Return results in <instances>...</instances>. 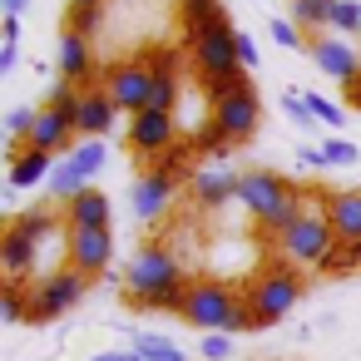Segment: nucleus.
Instances as JSON below:
<instances>
[{
  "instance_id": "obj_1",
  "label": "nucleus",
  "mask_w": 361,
  "mask_h": 361,
  "mask_svg": "<svg viewBox=\"0 0 361 361\" xmlns=\"http://www.w3.org/2000/svg\"><path fill=\"white\" fill-rule=\"evenodd\" d=\"M247 297H238L228 282H218V277H198V282H188V302H183V322L193 326V331H203V336H213V331H233V317H238V307H243Z\"/></svg>"
},
{
  "instance_id": "obj_2",
  "label": "nucleus",
  "mask_w": 361,
  "mask_h": 361,
  "mask_svg": "<svg viewBox=\"0 0 361 361\" xmlns=\"http://www.w3.org/2000/svg\"><path fill=\"white\" fill-rule=\"evenodd\" d=\"M173 282H183V272H178V257H173L164 243H144V247L134 252L129 272H124V292H129L134 307H144L154 292H164V287H173Z\"/></svg>"
},
{
  "instance_id": "obj_3",
  "label": "nucleus",
  "mask_w": 361,
  "mask_h": 361,
  "mask_svg": "<svg viewBox=\"0 0 361 361\" xmlns=\"http://www.w3.org/2000/svg\"><path fill=\"white\" fill-rule=\"evenodd\" d=\"M302 292H307V282H302L292 267H267V272L247 287V307L257 312L262 326H272V322H282V317L302 302Z\"/></svg>"
},
{
  "instance_id": "obj_4",
  "label": "nucleus",
  "mask_w": 361,
  "mask_h": 361,
  "mask_svg": "<svg viewBox=\"0 0 361 361\" xmlns=\"http://www.w3.org/2000/svg\"><path fill=\"white\" fill-rule=\"evenodd\" d=\"M336 243H341V238L331 233L326 213H312V208H307V213H302V218L277 238L282 257H287V262H302V267H322V262H326V252H331Z\"/></svg>"
},
{
  "instance_id": "obj_5",
  "label": "nucleus",
  "mask_w": 361,
  "mask_h": 361,
  "mask_svg": "<svg viewBox=\"0 0 361 361\" xmlns=\"http://www.w3.org/2000/svg\"><path fill=\"white\" fill-rule=\"evenodd\" d=\"M302 188H292L277 169H247L243 178H238V203L257 218V223H267V218H277L292 198H297Z\"/></svg>"
},
{
  "instance_id": "obj_6",
  "label": "nucleus",
  "mask_w": 361,
  "mask_h": 361,
  "mask_svg": "<svg viewBox=\"0 0 361 361\" xmlns=\"http://www.w3.org/2000/svg\"><path fill=\"white\" fill-rule=\"evenodd\" d=\"M188 55H193V65H198L203 80H223V75L243 70V60H238V30L228 20L213 25V30H203L198 40H188Z\"/></svg>"
},
{
  "instance_id": "obj_7",
  "label": "nucleus",
  "mask_w": 361,
  "mask_h": 361,
  "mask_svg": "<svg viewBox=\"0 0 361 361\" xmlns=\"http://www.w3.org/2000/svg\"><path fill=\"white\" fill-rule=\"evenodd\" d=\"M80 297H85V272L60 267V272H50V277L30 292V322H55V317H65Z\"/></svg>"
},
{
  "instance_id": "obj_8",
  "label": "nucleus",
  "mask_w": 361,
  "mask_h": 361,
  "mask_svg": "<svg viewBox=\"0 0 361 361\" xmlns=\"http://www.w3.org/2000/svg\"><path fill=\"white\" fill-rule=\"evenodd\" d=\"M45 228H50V213H20V218L6 228V238H0V267H6L11 277H25V272H30L35 243H40Z\"/></svg>"
},
{
  "instance_id": "obj_9",
  "label": "nucleus",
  "mask_w": 361,
  "mask_h": 361,
  "mask_svg": "<svg viewBox=\"0 0 361 361\" xmlns=\"http://www.w3.org/2000/svg\"><path fill=\"white\" fill-rule=\"evenodd\" d=\"M104 90H109V99H114L124 114H144L149 99H154V70H149L144 60H124V65H114V70L104 75Z\"/></svg>"
},
{
  "instance_id": "obj_10",
  "label": "nucleus",
  "mask_w": 361,
  "mask_h": 361,
  "mask_svg": "<svg viewBox=\"0 0 361 361\" xmlns=\"http://www.w3.org/2000/svg\"><path fill=\"white\" fill-rule=\"evenodd\" d=\"M99 169H104V144H99V139H85V144H80V149L55 169V178H50L55 198H65V203H70V198H80Z\"/></svg>"
},
{
  "instance_id": "obj_11",
  "label": "nucleus",
  "mask_w": 361,
  "mask_h": 361,
  "mask_svg": "<svg viewBox=\"0 0 361 361\" xmlns=\"http://www.w3.org/2000/svg\"><path fill=\"white\" fill-rule=\"evenodd\" d=\"M257 119H262V99H257V90H243V94L213 104V124L223 129L228 144H247V139L257 134Z\"/></svg>"
},
{
  "instance_id": "obj_12",
  "label": "nucleus",
  "mask_w": 361,
  "mask_h": 361,
  "mask_svg": "<svg viewBox=\"0 0 361 361\" xmlns=\"http://www.w3.org/2000/svg\"><path fill=\"white\" fill-rule=\"evenodd\" d=\"M129 149H134L139 159H164V154L173 149V114H164V109L134 114V119H129Z\"/></svg>"
},
{
  "instance_id": "obj_13",
  "label": "nucleus",
  "mask_w": 361,
  "mask_h": 361,
  "mask_svg": "<svg viewBox=\"0 0 361 361\" xmlns=\"http://www.w3.org/2000/svg\"><path fill=\"white\" fill-rule=\"evenodd\" d=\"M312 60H317L322 75H331V80H341V85L361 80V50L346 45L341 35H317V40H312Z\"/></svg>"
},
{
  "instance_id": "obj_14",
  "label": "nucleus",
  "mask_w": 361,
  "mask_h": 361,
  "mask_svg": "<svg viewBox=\"0 0 361 361\" xmlns=\"http://www.w3.org/2000/svg\"><path fill=\"white\" fill-rule=\"evenodd\" d=\"M322 213L341 243H361V188H331L322 193Z\"/></svg>"
},
{
  "instance_id": "obj_15",
  "label": "nucleus",
  "mask_w": 361,
  "mask_h": 361,
  "mask_svg": "<svg viewBox=\"0 0 361 361\" xmlns=\"http://www.w3.org/2000/svg\"><path fill=\"white\" fill-rule=\"evenodd\" d=\"M11 188H40L45 178H55V154H40L30 144H11Z\"/></svg>"
},
{
  "instance_id": "obj_16",
  "label": "nucleus",
  "mask_w": 361,
  "mask_h": 361,
  "mask_svg": "<svg viewBox=\"0 0 361 361\" xmlns=\"http://www.w3.org/2000/svg\"><path fill=\"white\" fill-rule=\"evenodd\" d=\"M109 257H114V238L109 233H70V267L75 272L94 277V272L109 267Z\"/></svg>"
},
{
  "instance_id": "obj_17",
  "label": "nucleus",
  "mask_w": 361,
  "mask_h": 361,
  "mask_svg": "<svg viewBox=\"0 0 361 361\" xmlns=\"http://www.w3.org/2000/svg\"><path fill=\"white\" fill-rule=\"evenodd\" d=\"M65 213H70V233H109V198L99 188H85L80 198H70Z\"/></svg>"
},
{
  "instance_id": "obj_18",
  "label": "nucleus",
  "mask_w": 361,
  "mask_h": 361,
  "mask_svg": "<svg viewBox=\"0 0 361 361\" xmlns=\"http://www.w3.org/2000/svg\"><path fill=\"white\" fill-rule=\"evenodd\" d=\"M90 75H94V50H90V40L75 35V30H65V35H60V80H65V85H90Z\"/></svg>"
},
{
  "instance_id": "obj_19",
  "label": "nucleus",
  "mask_w": 361,
  "mask_h": 361,
  "mask_svg": "<svg viewBox=\"0 0 361 361\" xmlns=\"http://www.w3.org/2000/svg\"><path fill=\"white\" fill-rule=\"evenodd\" d=\"M169 198H173V178H169V173H159V169H149V173L134 183V213H139L144 223L164 218Z\"/></svg>"
},
{
  "instance_id": "obj_20",
  "label": "nucleus",
  "mask_w": 361,
  "mask_h": 361,
  "mask_svg": "<svg viewBox=\"0 0 361 361\" xmlns=\"http://www.w3.org/2000/svg\"><path fill=\"white\" fill-rule=\"evenodd\" d=\"M238 178H243V173H228V169L208 164V169L193 173V198H198L203 208H223L228 198H238Z\"/></svg>"
},
{
  "instance_id": "obj_21",
  "label": "nucleus",
  "mask_w": 361,
  "mask_h": 361,
  "mask_svg": "<svg viewBox=\"0 0 361 361\" xmlns=\"http://www.w3.org/2000/svg\"><path fill=\"white\" fill-rule=\"evenodd\" d=\"M114 114H119V104L109 99V90H85V99H80V134L104 139L114 129Z\"/></svg>"
},
{
  "instance_id": "obj_22",
  "label": "nucleus",
  "mask_w": 361,
  "mask_h": 361,
  "mask_svg": "<svg viewBox=\"0 0 361 361\" xmlns=\"http://www.w3.org/2000/svg\"><path fill=\"white\" fill-rule=\"evenodd\" d=\"M70 139H75V129H70L55 109H40V114H35V129H30V139H25V144H30V149H40V154H60Z\"/></svg>"
},
{
  "instance_id": "obj_23",
  "label": "nucleus",
  "mask_w": 361,
  "mask_h": 361,
  "mask_svg": "<svg viewBox=\"0 0 361 361\" xmlns=\"http://www.w3.org/2000/svg\"><path fill=\"white\" fill-rule=\"evenodd\" d=\"M178 20H183V40H198L203 30L223 25V0H178Z\"/></svg>"
},
{
  "instance_id": "obj_24",
  "label": "nucleus",
  "mask_w": 361,
  "mask_h": 361,
  "mask_svg": "<svg viewBox=\"0 0 361 361\" xmlns=\"http://www.w3.org/2000/svg\"><path fill=\"white\" fill-rule=\"evenodd\" d=\"M331 11H336V0H292L287 6L297 30H331Z\"/></svg>"
},
{
  "instance_id": "obj_25",
  "label": "nucleus",
  "mask_w": 361,
  "mask_h": 361,
  "mask_svg": "<svg viewBox=\"0 0 361 361\" xmlns=\"http://www.w3.org/2000/svg\"><path fill=\"white\" fill-rule=\"evenodd\" d=\"M80 99H85V90H75V85H65V80H60V85L50 90V104H45V109H55V114L80 134Z\"/></svg>"
},
{
  "instance_id": "obj_26",
  "label": "nucleus",
  "mask_w": 361,
  "mask_h": 361,
  "mask_svg": "<svg viewBox=\"0 0 361 361\" xmlns=\"http://www.w3.org/2000/svg\"><path fill=\"white\" fill-rule=\"evenodd\" d=\"M134 351H139L144 361H188L169 336H154V331H139V336H134Z\"/></svg>"
},
{
  "instance_id": "obj_27",
  "label": "nucleus",
  "mask_w": 361,
  "mask_h": 361,
  "mask_svg": "<svg viewBox=\"0 0 361 361\" xmlns=\"http://www.w3.org/2000/svg\"><path fill=\"white\" fill-rule=\"evenodd\" d=\"M0 317L6 322H30V297L20 282H6V292H0Z\"/></svg>"
},
{
  "instance_id": "obj_28",
  "label": "nucleus",
  "mask_w": 361,
  "mask_h": 361,
  "mask_svg": "<svg viewBox=\"0 0 361 361\" xmlns=\"http://www.w3.org/2000/svg\"><path fill=\"white\" fill-rule=\"evenodd\" d=\"M243 90H252L243 70H238V75H223V80H203V94H208V104H223V99H233V94H243Z\"/></svg>"
},
{
  "instance_id": "obj_29",
  "label": "nucleus",
  "mask_w": 361,
  "mask_h": 361,
  "mask_svg": "<svg viewBox=\"0 0 361 361\" xmlns=\"http://www.w3.org/2000/svg\"><path fill=\"white\" fill-rule=\"evenodd\" d=\"M272 40H277V45H287V50H307V55H312V40L297 30V20H292V16H272Z\"/></svg>"
},
{
  "instance_id": "obj_30",
  "label": "nucleus",
  "mask_w": 361,
  "mask_h": 361,
  "mask_svg": "<svg viewBox=\"0 0 361 361\" xmlns=\"http://www.w3.org/2000/svg\"><path fill=\"white\" fill-rule=\"evenodd\" d=\"M351 267H361V243H336L317 272H351Z\"/></svg>"
},
{
  "instance_id": "obj_31",
  "label": "nucleus",
  "mask_w": 361,
  "mask_h": 361,
  "mask_svg": "<svg viewBox=\"0 0 361 361\" xmlns=\"http://www.w3.org/2000/svg\"><path fill=\"white\" fill-rule=\"evenodd\" d=\"M193 144H198V154H208L213 164H218V159H228V149H233V144L223 139V129H218L213 119H208V124L198 129V139H193Z\"/></svg>"
},
{
  "instance_id": "obj_32",
  "label": "nucleus",
  "mask_w": 361,
  "mask_h": 361,
  "mask_svg": "<svg viewBox=\"0 0 361 361\" xmlns=\"http://www.w3.org/2000/svg\"><path fill=\"white\" fill-rule=\"evenodd\" d=\"M331 30H336V35H361V6H356V0H336Z\"/></svg>"
},
{
  "instance_id": "obj_33",
  "label": "nucleus",
  "mask_w": 361,
  "mask_h": 361,
  "mask_svg": "<svg viewBox=\"0 0 361 361\" xmlns=\"http://www.w3.org/2000/svg\"><path fill=\"white\" fill-rule=\"evenodd\" d=\"M65 30H75V35H94L99 30V6H70V16H65Z\"/></svg>"
},
{
  "instance_id": "obj_34",
  "label": "nucleus",
  "mask_w": 361,
  "mask_h": 361,
  "mask_svg": "<svg viewBox=\"0 0 361 361\" xmlns=\"http://www.w3.org/2000/svg\"><path fill=\"white\" fill-rule=\"evenodd\" d=\"M35 114H40V109H30V104H20V109H11V114H6V134H11V144H25V139H30Z\"/></svg>"
},
{
  "instance_id": "obj_35",
  "label": "nucleus",
  "mask_w": 361,
  "mask_h": 361,
  "mask_svg": "<svg viewBox=\"0 0 361 361\" xmlns=\"http://www.w3.org/2000/svg\"><path fill=\"white\" fill-rule=\"evenodd\" d=\"M173 99H178V80H173V75H154V99H149V109L173 114Z\"/></svg>"
},
{
  "instance_id": "obj_36",
  "label": "nucleus",
  "mask_w": 361,
  "mask_h": 361,
  "mask_svg": "<svg viewBox=\"0 0 361 361\" xmlns=\"http://www.w3.org/2000/svg\"><path fill=\"white\" fill-rule=\"evenodd\" d=\"M307 99V109H312V119H322V124H341V104H331V99H322V94H302Z\"/></svg>"
},
{
  "instance_id": "obj_37",
  "label": "nucleus",
  "mask_w": 361,
  "mask_h": 361,
  "mask_svg": "<svg viewBox=\"0 0 361 361\" xmlns=\"http://www.w3.org/2000/svg\"><path fill=\"white\" fill-rule=\"evenodd\" d=\"M183 159H188V149H183V144H173V149H169V154H164L154 169H159V173H169V178L178 183V178H183Z\"/></svg>"
},
{
  "instance_id": "obj_38",
  "label": "nucleus",
  "mask_w": 361,
  "mask_h": 361,
  "mask_svg": "<svg viewBox=\"0 0 361 361\" xmlns=\"http://www.w3.org/2000/svg\"><path fill=\"white\" fill-rule=\"evenodd\" d=\"M228 356H233V336H223V331L203 336V361H228Z\"/></svg>"
},
{
  "instance_id": "obj_39",
  "label": "nucleus",
  "mask_w": 361,
  "mask_h": 361,
  "mask_svg": "<svg viewBox=\"0 0 361 361\" xmlns=\"http://www.w3.org/2000/svg\"><path fill=\"white\" fill-rule=\"evenodd\" d=\"M322 154H326V164H356V144H346V139H326Z\"/></svg>"
},
{
  "instance_id": "obj_40",
  "label": "nucleus",
  "mask_w": 361,
  "mask_h": 361,
  "mask_svg": "<svg viewBox=\"0 0 361 361\" xmlns=\"http://www.w3.org/2000/svg\"><path fill=\"white\" fill-rule=\"evenodd\" d=\"M238 60H243V70H252V65H257V40H252L247 30H238Z\"/></svg>"
},
{
  "instance_id": "obj_41",
  "label": "nucleus",
  "mask_w": 361,
  "mask_h": 361,
  "mask_svg": "<svg viewBox=\"0 0 361 361\" xmlns=\"http://www.w3.org/2000/svg\"><path fill=\"white\" fill-rule=\"evenodd\" d=\"M282 109H287V114H292V119H297V124H317V119H312V109H307V99H302V94H287V99H282Z\"/></svg>"
},
{
  "instance_id": "obj_42",
  "label": "nucleus",
  "mask_w": 361,
  "mask_h": 361,
  "mask_svg": "<svg viewBox=\"0 0 361 361\" xmlns=\"http://www.w3.org/2000/svg\"><path fill=\"white\" fill-rule=\"evenodd\" d=\"M0 40H6V50H16V45H20V20L6 16V25H0Z\"/></svg>"
},
{
  "instance_id": "obj_43",
  "label": "nucleus",
  "mask_w": 361,
  "mask_h": 361,
  "mask_svg": "<svg viewBox=\"0 0 361 361\" xmlns=\"http://www.w3.org/2000/svg\"><path fill=\"white\" fill-rule=\"evenodd\" d=\"M297 159H302V169H326V154L322 149H302Z\"/></svg>"
},
{
  "instance_id": "obj_44",
  "label": "nucleus",
  "mask_w": 361,
  "mask_h": 361,
  "mask_svg": "<svg viewBox=\"0 0 361 361\" xmlns=\"http://www.w3.org/2000/svg\"><path fill=\"white\" fill-rule=\"evenodd\" d=\"M94 361H144V356H139V351H134V346H129V351H99V356H94Z\"/></svg>"
},
{
  "instance_id": "obj_45",
  "label": "nucleus",
  "mask_w": 361,
  "mask_h": 361,
  "mask_svg": "<svg viewBox=\"0 0 361 361\" xmlns=\"http://www.w3.org/2000/svg\"><path fill=\"white\" fill-rule=\"evenodd\" d=\"M25 6H30V0H0V11H6L11 20H20V11H25Z\"/></svg>"
},
{
  "instance_id": "obj_46",
  "label": "nucleus",
  "mask_w": 361,
  "mask_h": 361,
  "mask_svg": "<svg viewBox=\"0 0 361 361\" xmlns=\"http://www.w3.org/2000/svg\"><path fill=\"white\" fill-rule=\"evenodd\" d=\"M346 104H351V109H361V80H351V85H346Z\"/></svg>"
},
{
  "instance_id": "obj_47",
  "label": "nucleus",
  "mask_w": 361,
  "mask_h": 361,
  "mask_svg": "<svg viewBox=\"0 0 361 361\" xmlns=\"http://www.w3.org/2000/svg\"><path fill=\"white\" fill-rule=\"evenodd\" d=\"M75 6H99V0H75Z\"/></svg>"
}]
</instances>
